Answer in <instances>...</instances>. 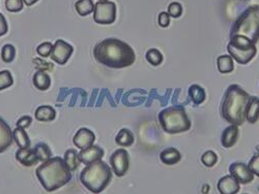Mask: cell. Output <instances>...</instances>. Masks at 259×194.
I'll return each instance as SVG.
<instances>
[{
	"mask_svg": "<svg viewBox=\"0 0 259 194\" xmlns=\"http://www.w3.org/2000/svg\"><path fill=\"white\" fill-rule=\"evenodd\" d=\"M94 57L100 64L110 69L131 67L136 60L133 48L117 38H106L94 48Z\"/></svg>",
	"mask_w": 259,
	"mask_h": 194,
	"instance_id": "cell-1",
	"label": "cell"
},
{
	"mask_svg": "<svg viewBox=\"0 0 259 194\" xmlns=\"http://www.w3.org/2000/svg\"><path fill=\"white\" fill-rule=\"evenodd\" d=\"M251 96L239 85H230L227 88L221 105L224 120L232 125L241 126L246 121V115Z\"/></svg>",
	"mask_w": 259,
	"mask_h": 194,
	"instance_id": "cell-2",
	"label": "cell"
},
{
	"mask_svg": "<svg viewBox=\"0 0 259 194\" xmlns=\"http://www.w3.org/2000/svg\"><path fill=\"white\" fill-rule=\"evenodd\" d=\"M35 175L46 191L53 192L67 185L72 180V170L61 157H51L42 162L35 170Z\"/></svg>",
	"mask_w": 259,
	"mask_h": 194,
	"instance_id": "cell-3",
	"label": "cell"
},
{
	"mask_svg": "<svg viewBox=\"0 0 259 194\" xmlns=\"http://www.w3.org/2000/svg\"><path fill=\"white\" fill-rule=\"evenodd\" d=\"M112 180V169L106 162L99 160L86 165L80 174V182L89 191L99 194Z\"/></svg>",
	"mask_w": 259,
	"mask_h": 194,
	"instance_id": "cell-4",
	"label": "cell"
},
{
	"mask_svg": "<svg viewBox=\"0 0 259 194\" xmlns=\"http://www.w3.org/2000/svg\"><path fill=\"white\" fill-rule=\"evenodd\" d=\"M242 35L253 44L259 40V6L249 7L233 23L230 36Z\"/></svg>",
	"mask_w": 259,
	"mask_h": 194,
	"instance_id": "cell-5",
	"label": "cell"
},
{
	"mask_svg": "<svg viewBox=\"0 0 259 194\" xmlns=\"http://www.w3.org/2000/svg\"><path fill=\"white\" fill-rule=\"evenodd\" d=\"M163 131L170 135L188 132L192 123L183 106H170L160 112L158 116Z\"/></svg>",
	"mask_w": 259,
	"mask_h": 194,
	"instance_id": "cell-6",
	"label": "cell"
},
{
	"mask_svg": "<svg viewBox=\"0 0 259 194\" xmlns=\"http://www.w3.org/2000/svg\"><path fill=\"white\" fill-rule=\"evenodd\" d=\"M227 50L232 59L240 64L249 63L257 53V49L253 42L242 35L230 36Z\"/></svg>",
	"mask_w": 259,
	"mask_h": 194,
	"instance_id": "cell-7",
	"label": "cell"
},
{
	"mask_svg": "<svg viewBox=\"0 0 259 194\" xmlns=\"http://www.w3.org/2000/svg\"><path fill=\"white\" fill-rule=\"evenodd\" d=\"M95 22L101 25H110L116 20V6L112 2H99L94 11Z\"/></svg>",
	"mask_w": 259,
	"mask_h": 194,
	"instance_id": "cell-8",
	"label": "cell"
},
{
	"mask_svg": "<svg viewBox=\"0 0 259 194\" xmlns=\"http://www.w3.org/2000/svg\"><path fill=\"white\" fill-rule=\"evenodd\" d=\"M112 171L117 177H123L130 167V155L124 149H117L110 157Z\"/></svg>",
	"mask_w": 259,
	"mask_h": 194,
	"instance_id": "cell-9",
	"label": "cell"
},
{
	"mask_svg": "<svg viewBox=\"0 0 259 194\" xmlns=\"http://www.w3.org/2000/svg\"><path fill=\"white\" fill-rule=\"evenodd\" d=\"M73 52L74 48L69 44V42L62 39H57L55 41V44L53 45L51 58L53 61L59 64V66H64L71 58Z\"/></svg>",
	"mask_w": 259,
	"mask_h": 194,
	"instance_id": "cell-10",
	"label": "cell"
},
{
	"mask_svg": "<svg viewBox=\"0 0 259 194\" xmlns=\"http://www.w3.org/2000/svg\"><path fill=\"white\" fill-rule=\"evenodd\" d=\"M229 174L240 184H249L254 180V174L247 164L243 162H234L229 166Z\"/></svg>",
	"mask_w": 259,
	"mask_h": 194,
	"instance_id": "cell-11",
	"label": "cell"
},
{
	"mask_svg": "<svg viewBox=\"0 0 259 194\" xmlns=\"http://www.w3.org/2000/svg\"><path fill=\"white\" fill-rule=\"evenodd\" d=\"M104 150L100 146L93 145L89 148H86L84 150H81L79 153V160L80 162L89 165L91 163H94L96 161L102 160L104 157Z\"/></svg>",
	"mask_w": 259,
	"mask_h": 194,
	"instance_id": "cell-12",
	"label": "cell"
},
{
	"mask_svg": "<svg viewBox=\"0 0 259 194\" xmlns=\"http://www.w3.org/2000/svg\"><path fill=\"white\" fill-rule=\"evenodd\" d=\"M95 141H96L95 134L91 131V129L84 128V127L79 129L73 139L74 145L80 150H84L86 148L93 146Z\"/></svg>",
	"mask_w": 259,
	"mask_h": 194,
	"instance_id": "cell-13",
	"label": "cell"
},
{
	"mask_svg": "<svg viewBox=\"0 0 259 194\" xmlns=\"http://www.w3.org/2000/svg\"><path fill=\"white\" fill-rule=\"evenodd\" d=\"M13 131L6 120L0 117V153H4L12 146Z\"/></svg>",
	"mask_w": 259,
	"mask_h": 194,
	"instance_id": "cell-14",
	"label": "cell"
},
{
	"mask_svg": "<svg viewBox=\"0 0 259 194\" xmlns=\"http://www.w3.org/2000/svg\"><path fill=\"white\" fill-rule=\"evenodd\" d=\"M217 187L220 194H236L240 191V183L230 175L222 177L219 180Z\"/></svg>",
	"mask_w": 259,
	"mask_h": 194,
	"instance_id": "cell-15",
	"label": "cell"
},
{
	"mask_svg": "<svg viewBox=\"0 0 259 194\" xmlns=\"http://www.w3.org/2000/svg\"><path fill=\"white\" fill-rule=\"evenodd\" d=\"M16 159L24 166H32L36 164L38 161L33 148H19L16 152Z\"/></svg>",
	"mask_w": 259,
	"mask_h": 194,
	"instance_id": "cell-16",
	"label": "cell"
},
{
	"mask_svg": "<svg viewBox=\"0 0 259 194\" xmlns=\"http://www.w3.org/2000/svg\"><path fill=\"white\" fill-rule=\"evenodd\" d=\"M239 138V128L236 125H230L224 129L221 137V144L224 148H231L235 145Z\"/></svg>",
	"mask_w": 259,
	"mask_h": 194,
	"instance_id": "cell-17",
	"label": "cell"
},
{
	"mask_svg": "<svg viewBox=\"0 0 259 194\" xmlns=\"http://www.w3.org/2000/svg\"><path fill=\"white\" fill-rule=\"evenodd\" d=\"M160 159L166 165H175L181 161L182 155L178 149L170 147L162 151L160 154Z\"/></svg>",
	"mask_w": 259,
	"mask_h": 194,
	"instance_id": "cell-18",
	"label": "cell"
},
{
	"mask_svg": "<svg viewBox=\"0 0 259 194\" xmlns=\"http://www.w3.org/2000/svg\"><path fill=\"white\" fill-rule=\"evenodd\" d=\"M35 119L40 122H51L56 118V111L51 105H40L35 111Z\"/></svg>",
	"mask_w": 259,
	"mask_h": 194,
	"instance_id": "cell-19",
	"label": "cell"
},
{
	"mask_svg": "<svg viewBox=\"0 0 259 194\" xmlns=\"http://www.w3.org/2000/svg\"><path fill=\"white\" fill-rule=\"evenodd\" d=\"M33 85L39 91H46L51 86V78L45 72H36L33 76Z\"/></svg>",
	"mask_w": 259,
	"mask_h": 194,
	"instance_id": "cell-20",
	"label": "cell"
},
{
	"mask_svg": "<svg viewBox=\"0 0 259 194\" xmlns=\"http://www.w3.org/2000/svg\"><path fill=\"white\" fill-rule=\"evenodd\" d=\"M134 142L135 138L133 133L126 128L120 129L115 138V143L120 147H130L134 144Z\"/></svg>",
	"mask_w": 259,
	"mask_h": 194,
	"instance_id": "cell-21",
	"label": "cell"
},
{
	"mask_svg": "<svg viewBox=\"0 0 259 194\" xmlns=\"http://www.w3.org/2000/svg\"><path fill=\"white\" fill-rule=\"evenodd\" d=\"M13 138L19 148H29L30 140L25 129L16 127L13 131Z\"/></svg>",
	"mask_w": 259,
	"mask_h": 194,
	"instance_id": "cell-22",
	"label": "cell"
},
{
	"mask_svg": "<svg viewBox=\"0 0 259 194\" xmlns=\"http://www.w3.org/2000/svg\"><path fill=\"white\" fill-rule=\"evenodd\" d=\"M259 119V98L258 97H251L249 105H248V110H247V115H246V120L252 124L256 123Z\"/></svg>",
	"mask_w": 259,
	"mask_h": 194,
	"instance_id": "cell-23",
	"label": "cell"
},
{
	"mask_svg": "<svg viewBox=\"0 0 259 194\" xmlns=\"http://www.w3.org/2000/svg\"><path fill=\"white\" fill-rule=\"evenodd\" d=\"M188 94H189L191 100L194 102V104H196V105L202 103L206 97L204 89L199 85L190 86V88L188 90Z\"/></svg>",
	"mask_w": 259,
	"mask_h": 194,
	"instance_id": "cell-24",
	"label": "cell"
},
{
	"mask_svg": "<svg viewBox=\"0 0 259 194\" xmlns=\"http://www.w3.org/2000/svg\"><path fill=\"white\" fill-rule=\"evenodd\" d=\"M34 153L38 159L39 162H45L51 158L52 152L49 148V146L45 143H38L33 147Z\"/></svg>",
	"mask_w": 259,
	"mask_h": 194,
	"instance_id": "cell-25",
	"label": "cell"
},
{
	"mask_svg": "<svg viewBox=\"0 0 259 194\" xmlns=\"http://www.w3.org/2000/svg\"><path fill=\"white\" fill-rule=\"evenodd\" d=\"M217 66L221 74H229V73H232L234 70L233 59L231 56H228V55L219 56L217 59Z\"/></svg>",
	"mask_w": 259,
	"mask_h": 194,
	"instance_id": "cell-26",
	"label": "cell"
},
{
	"mask_svg": "<svg viewBox=\"0 0 259 194\" xmlns=\"http://www.w3.org/2000/svg\"><path fill=\"white\" fill-rule=\"evenodd\" d=\"M63 160L72 171H75L79 167V164H80L79 153L74 149H69L68 151H66Z\"/></svg>",
	"mask_w": 259,
	"mask_h": 194,
	"instance_id": "cell-27",
	"label": "cell"
},
{
	"mask_svg": "<svg viewBox=\"0 0 259 194\" xmlns=\"http://www.w3.org/2000/svg\"><path fill=\"white\" fill-rule=\"evenodd\" d=\"M75 9L80 16L86 17L95 11V5L93 0H78L75 4Z\"/></svg>",
	"mask_w": 259,
	"mask_h": 194,
	"instance_id": "cell-28",
	"label": "cell"
},
{
	"mask_svg": "<svg viewBox=\"0 0 259 194\" xmlns=\"http://www.w3.org/2000/svg\"><path fill=\"white\" fill-rule=\"evenodd\" d=\"M146 60L154 67H158L163 62V55L157 49H149L146 52Z\"/></svg>",
	"mask_w": 259,
	"mask_h": 194,
	"instance_id": "cell-29",
	"label": "cell"
},
{
	"mask_svg": "<svg viewBox=\"0 0 259 194\" xmlns=\"http://www.w3.org/2000/svg\"><path fill=\"white\" fill-rule=\"evenodd\" d=\"M15 57H16V48L11 44L5 45L2 49V58L4 62L12 63L15 60Z\"/></svg>",
	"mask_w": 259,
	"mask_h": 194,
	"instance_id": "cell-30",
	"label": "cell"
},
{
	"mask_svg": "<svg viewBox=\"0 0 259 194\" xmlns=\"http://www.w3.org/2000/svg\"><path fill=\"white\" fill-rule=\"evenodd\" d=\"M14 84V78L10 71L0 72V91L8 89Z\"/></svg>",
	"mask_w": 259,
	"mask_h": 194,
	"instance_id": "cell-31",
	"label": "cell"
},
{
	"mask_svg": "<svg viewBox=\"0 0 259 194\" xmlns=\"http://www.w3.org/2000/svg\"><path fill=\"white\" fill-rule=\"evenodd\" d=\"M23 0H6V9L11 13H19L23 10Z\"/></svg>",
	"mask_w": 259,
	"mask_h": 194,
	"instance_id": "cell-32",
	"label": "cell"
},
{
	"mask_svg": "<svg viewBox=\"0 0 259 194\" xmlns=\"http://www.w3.org/2000/svg\"><path fill=\"white\" fill-rule=\"evenodd\" d=\"M201 161L205 166L211 167L218 162V155L215 154L213 151H206V152L201 156Z\"/></svg>",
	"mask_w": 259,
	"mask_h": 194,
	"instance_id": "cell-33",
	"label": "cell"
},
{
	"mask_svg": "<svg viewBox=\"0 0 259 194\" xmlns=\"http://www.w3.org/2000/svg\"><path fill=\"white\" fill-rule=\"evenodd\" d=\"M53 51V45L49 41H45L40 44L37 48H36V52L40 57H44L47 58L49 56H51Z\"/></svg>",
	"mask_w": 259,
	"mask_h": 194,
	"instance_id": "cell-34",
	"label": "cell"
},
{
	"mask_svg": "<svg viewBox=\"0 0 259 194\" xmlns=\"http://www.w3.org/2000/svg\"><path fill=\"white\" fill-rule=\"evenodd\" d=\"M183 14V7L179 3H172L168 7V15L172 18H180Z\"/></svg>",
	"mask_w": 259,
	"mask_h": 194,
	"instance_id": "cell-35",
	"label": "cell"
},
{
	"mask_svg": "<svg viewBox=\"0 0 259 194\" xmlns=\"http://www.w3.org/2000/svg\"><path fill=\"white\" fill-rule=\"evenodd\" d=\"M248 167L255 176L259 177V154H256L251 158L248 163Z\"/></svg>",
	"mask_w": 259,
	"mask_h": 194,
	"instance_id": "cell-36",
	"label": "cell"
},
{
	"mask_svg": "<svg viewBox=\"0 0 259 194\" xmlns=\"http://www.w3.org/2000/svg\"><path fill=\"white\" fill-rule=\"evenodd\" d=\"M31 123H32V118L30 116H23L17 121V127L26 129L31 125Z\"/></svg>",
	"mask_w": 259,
	"mask_h": 194,
	"instance_id": "cell-37",
	"label": "cell"
},
{
	"mask_svg": "<svg viewBox=\"0 0 259 194\" xmlns=\"http://www.w3.org/2000/svg\"><path fill=\"white\" fill-rule=\"evenodd\" d=\"M158 22H159V25L161 27H168L169 24H170V16L168 15V13H165V12H162L160 15H159V18H158Z\"/></svg>",
	"mask_w": 259,
	"mask_h": 194,
	"instance_id": "cell-38",
	"label": "cell"
},
{
	"mask_svg": "<svg viewBox=\"0 0 259 194\" xmlns=\"http://www.w3.org/2000/svg\"><path fill=\"white\" fill-rule=\"evenodd\" d=\"M9 31V25L5 16L3 14H0V36H4L8 33Z\"/></svg>",
	"mask_w": 259,
	"mask_h": 194,
	"instance_id": "cell-39",
	"label": "cell"
},
{
	"mask_svg": "<svg viewBox=\"0 0 259 194\" xmlns=\"http://www.w3.org/2000/svg\"><path fill=\"white\" fill-rule=\"evenodd\" d=\"M38 2V0H23V3L27 6V7H31L32 5L36 4Z\"/></svg>",
	"mask_w": 259,
	"mask_h": 194,
	"instance_id": "cell-40",
	"label": "cell"
},
{
	"mask_svg": "<svg viewBox=\"0 0 259 194\" xmlns=\"http://www.w3.org/2000/svg\"><path fill=\"white\" fill-rule=\"evenodd\" d=\"M100 2H109V0H100Z\"/></svg>",
	"mask_w": 259,
	"mask_h": 194,
	"instance_id": "cell-41",
	"label": "cell"
},
{
	"mask_svg": "<svg viewBox=\"0 0 259 194\" xmlns=\"http://www.w3.org/2000/svg\"><path fill=\"white\" fill-rule=\"evenodd\" d=\"M244 194H247V193H244Z\"/></svg>",
	"mask_w": 259,
	"mask_h": 194,
	"instance_id": "cell-42",
	"label": "cell"
}]
</instances>
